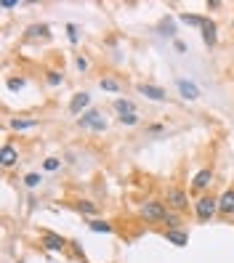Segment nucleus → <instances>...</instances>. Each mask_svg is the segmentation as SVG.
<instances>
[{
  "label": "nucleus",
  "instance_id": "nucleus-1",
  "mask_svg": "<svg viewBox=\"0 0 234 263\" xmlns=\"http://www.w3.org/2000/svg\"><path fill=\"white\" fill-rule=\"evenodd\" d=\"M141 218L146 221V223H165V215H168V208L160 202V200H146L144 205H141Z\"/></svg>",
  "mask_w": 234,
  "mask_h": 263
},
{
  "label": "nucleus",
  "instance_id": "nucleus-2",
  "mask_svg": "<svg viewBox=\"0 0 234 263\" xmlns=\"http://www.w3.org/2000/svg\"><path fill=\"white\" fill-rule=\"evenodd\" d=\"M77 125H80V128H91L93 133H104V130H107L104 112H101V109H88V112H83V115L77 117Z\"/></svg>",
  "mask_w": 234,
  "mask_h": 263
},
{
  "label": "nucleus",
  "instance_id": "nucleus-3",
  "mask_svg": "<svg viewBox=\"0 0 234 263\" xmlns=\"http://www.w3.org/2000/svg\"><path fill=\"white\" fill-rule=\"evenodd\" d=\"M194 213H197L200 221H210L218 213V197H200L194 202Z\"/></svg>",
  "mask_w": 234,
  "mask_h": 263
},
{
  "label": "nucleus",
  "instance_id": "nucleus-4",
  "mask_svg": "<svg viewBox=\"0 0 234 263\" xmlns=\"http://www.w3.org/2000/svg\"><path fill=\"white\" fill-rule=\"evenodd\" d=\"M165 200H168V210L184 213L186 208H189V197H186V192H184V189H168Z\"/></svg>",
  "mask_w": 234,
  "mask_h": 263
},
{
  "label": "nucleus",
  "instance_id": "nucleus-5",
  "mask_svg": "<svg viewBox=\"0 0 234 263\" xmlns=\"http://www.w3.org/2000/svg\"><path fill=\"white\" fill-rule=\"evenodd\" d=\"M213 178H216L213 167H202V170H200V173H194V178H192V189L205 192V189H208V186L213 184Z\"/></svg>",
  "mask_w": 234,
  "mask_h": 263
},
{
  "label": "nucleus",
  "instance_id": "nucleus-6",
  "mask_svg": "<svg viewBox=\"0 0 234 263\" xmlns=\"http://www.w3.org/2000/svg\"><path fill=\"white\" fill-rule=\"evenodd\" d=\"M88 104H91V96H88L86 91H83V93H74L72 101H69V115L80 117L83 112H88Z\"/></svg>",
  "mask_w": 234,
  "mask_h": 263
},
{
  "label": "nucleus",
  "instance_id": "nucleus-7",
  "mask_svg": "<svg viewBox=\"0 0 234 263\" xmlns=\"http://www.w3.org/2000/svg\"><path fill=\"white\" fill-rule=\"evenodd\" d=\"M176 88H179V93H181V99H186V101H197L200 99V88L194 85L192 80H176Z\"/></svg>",
  "mask_w": 234,
  "mask_h": 263
},
{
  "label": "nucleus",
  "instance_id": "nucleus-8",
  "mask_svg": "<svg viewBox=\"0 0 234 263\" xmlns=\"http://www.w3.org/2000/svg\"><path fill=\"white\" fill-rule=\"evenodd\" d=\"M138 93L146 96L149 101H168V93L160 85H152V82H141V85H138Z\"/></svg>",
  "mask_w": 234,
  "mask_h": 263
},
{
  "label": "nucleus",
  "instance_id": "nucleus-9",
  "mask_svg": "<svg viewBox=\"0 0 234 263\" xmlns=\"http://www.w3.org/2000/svg\"><path fill=\"white\" fill-rule=\"evenodd\" d=\"M43 245H45V250H51V252H61L64 247H67V239L48 231V234H43Z\"/></svg>",
  "mask_w": 234,
  "mask_h": 263
},
{
  "label": "nucleus",
  "instance_id": "nucleus-10",
  "mask_svg": "<svg viewBox=\"0 0 234 263\" xmlns=\"http://www.w3.org/2000/svg\"><path fill=\"white\" fill-rule=\"evenodd\" d=\"M202 43L208 45V48H213V45L218 43V27H216V22H205V27H202Z\"/></svg>",
  "mask_w": 234,
  "mask_h": 263
},
{
  "label": "nucleus",
  "instance_id": "nucleus-11",
  "mask_svg": "<svg viewBox=\"0 0 234 263\" xmlns=\"http://www.w3.org/2000/svg\"><path fill=\"white\" fill-rule=\"evenodd\" d=\"M0 162H3V167H14L19 162V149L11 144H3V149H0Z\"/></svg>",
  "mask_w": 234,
  "mask_h": 263
},
{
  "label": "nucleus",
  "instance_id": "nucleus-12",
  "mask_svg": "<svg viewBox=\"0 0 234 263\" xmlns=\"http://www.w3.org/2000/svg\"><path fill=\"white\" fill-rule=\"evenodd\" d=\"M218 213L221 215H234V189H226L218 197Z\"/></svg>",
  "mask_w": 234,
  "mask_h": 263
},
{
  "label": "nucleus",
  "instance_id": "nucleus-13",
  "mask_svg": "<svg viewBox=\"0 0 234 263\" xmlns=\"http://www.w3.org/2000/svg\"><path fill=\"white\" fill-rule=\"evenodd\" d=\"M165 239L171 242V245H176V247H186V245H189V237H186V231H181V229H168L165 231Z\"/></svg>",
  "mask_w": 234,
  "mask_h": 263
},
{
  "label": "nucleus",
  "instance_id": "nucleus-14",
  "mask_svg": "<svg viewBox=\"0 0 234 263\" xmlns=\"http://www.w3.org/2000/svg\"><path fill=\"white\" fill-rule=\"evenodd\" d=\"M27 37H30V40H37V37L48 40V37H51V27L48 24H30V27H27Z\"/></svg>",
  "mask_w": 234,
  "mask_h": 263
},
{
  "label": "nucleus",
  "instance_id": "nucleus-15",
  "mask_svg": "<svg viewBox=\"0 0 234 263\" xmlns=\"http://www.w3.org/2000/svg\"><path fill=\"white\" fill-rule=\"evenodd\" d=\"M37 123H40V120H37V117H14V120H11V128H14V130H19V133H22V130L37 128Z\"/></svg>",
  "mask_w": 234,
  "mask_h": 263
},
{
  "label": "nucleus",
  "instance_id": "nucleus-16",
  "mask_svg": "<svg viewBox=\"0 0 234 263\" xmlns=\"http://www.w3.org/2000/svg\"><path fill=\"white\" fill-rule=\"evenodd\" d=\"M99 85H101V91H107V93H123V82L115 80V77H101Z\"/></svg>",
  "mask_w": 234,
  "mask_h": 263
},
{
  "label": "nucleus",
  "instance_id": "nucleus-17",
  "mask_svg": "<svg viewBox=\"0 0 234 263\" xmlns=\"http://www.w3.org/2000/svg\"><path fill=\"white\" fill-rule=\"evenodd\" d=\"M112 107H115L117 115H130V112H136V104L130 99H115V104H112Z\"/></svg>",
  "mask_w": 234,
  "mask_h": 263
},
{
  "label": "nucleus",
  "instance_id": "nucleus-18",
  "mask_svg": "<svg viewBox=\"0 0 234 263\" xmlns=\"http://www.w3.org/2000/svg\"><path fill=\"white\" fill-rule=\"evenodd\" d=\"M157 30H160V35H163V37H176V24H173V19H171V16H165Z\"/></svg>",
  "mask_w": 234,
  "mask_h": 263
},
{
  "label": "nucleus",
  "instance_id": "nucleus-19",
  "mask_svg": "<svg viewBox=\"0 0 234 263\" xmlns=\"http://www.w3.org/2000/svg\"><path fill=\"white\" fill-rule=\"evenodd\" d=\"M181 22L189 24V27H200V30H202L208 19H205V16H197V14H181Z\"/></svg>",
  "mask_w": 234,
  "mask_h": 263
},
{
  "label": "nucleus",
  "instance_id": "nucleus-20",
  "mask_svg": "<svg viewBox=\"0 0 234 263\" xmlns=\"http://www.w3.org/2000/svg\"><path fill=\"white\" fill-rule=\"evenodd\" d=\"M88 226H91V231H96V234H109L112 231V223H107V221H91Z\"/></svg>",
  "mask_w": 234,
  "mask_h": 263
},
{
  "label": "nucleus",
  "instance_id": "nucleus-21",
  "mask_svg": "<svg viewBox=\"0 0 234 263\" xmlns=\"http://www.w3.org/2000/svg\"><path fill=\"white\" fill-rule=\"evenodd\" d=\"M165 223H168V229H179V226H181V215L176 213V210H168Z\"/></svg>",
  "mask_w": 234,
  "mask_h": 263
},
{
  "label": "nucleus",
  "instance_id": "nucleus-22",
  "mask_svg": "<svg viewBox=\"0 0 234 263\" xmlns=\"http://www.w3.org/2000/svg\"><path fill=\"white\" fill-rule=\"evenodd\" d=\"M24 85H27V80H24V77H11V80H8V82H6V88H8V91H11V93H16V91H22Z\"/></svg>",
  "mask_w": 234,
  "mask_h": 263
},
{
  "label": "nucleus",
  "instance_id": "nucleus-23",
  "mask_svg": "<svg viewBox=\"0 0 234 263\" xmlns=\"http://www.w3.org/2000/svg\"><path fill=\"white\" fill-rule=\"evenodd\" d=\"M40 173H27L24 176V186H30V189H37V186H40Z\"/></svg>",
  "mask_w": 234,
  "mask_h": 263
},
{
  "label": "nucleus",
  "instance_id": "nucleus-24",
  "mask_svg": "<svg viewBox=\"0 0 234 263\" xmlns=\"http://www.w3.org/2000/svg\"><path fill=\"white\" fill-rule=\"evenodd\" d=\"M117 120H120L123 125H128V128H130V125H138V120H141V117H138V112H130V115H120Z\"/></svg>",
  "mask_w": 234,
  "mask_h": 263
},
{
  "label": "nucleus",
  "instance_id": "nucleus-25",
  "mask_svg": "<svg viewBox=\"0 0 234 263\" xmlns=\"http://www.w3.org/2000/svg\"><path fill=\"white\" fill-rule=\"evenodd\" d=\"M67 37H69V43H72V45H77V43H80V32H77V24H67Z\"/></svg>",
  "mask_w": 234,
  "mask_h": 263
},
{
  "label": "nucleus",
  "instance_id": "nucleus-26",
  "mask_svg": "<svg viewBox=\"0 0 234 263\" xmlns=\"http://www.w3.org/2000/svg\"><path fill=\"white\" fill-rule=\"evenodd\" d=\"M43 167H45V170H48V173H53V170H59V167H61V159H56V157H48V159H45V162H43Z\"/></svg>",
  "mask_w": 234,
  "mask_h": 263
},
{
  "label": "nucleus",
  "instance_id": "nucleus-27",
  "mask_svg": "<svg viewBox=\"0 0 234 263\" xmlns=\"http://www.w3.org/2000/svg\"><path fill=\"white\" fill-rule=\"evenodd\" d=\"M45 80H48V85H61L64 74L61 72H48V74H45Z\"/></svg>",
  "mask_w": 234,
  "mask_h": 263
},
{
  "label": "nucleus",
  "instance_id": "nucleus-28",
  "mask_svg": "<svg viewBox=\"0 0 234 263\" xmlns=\"http://www.w3.org/2000/svg\"><path fill=\"white\" fill-rule=\"evenodd\" d=\"M74 67H77L80 72H88V67H91V61L86 59V56H77V59H74Z\"/></svg>",
  "mask_w": 234,
  "mask_h": 263
},
{
  "label": "nucleus",
  "instance_id": "nucleus-29",
  "mask_svg": "<svg viewBox=\"0 0 234 263\" xmlns=\"http://www.w3.org/2000/svg\"><path fill=\"white\" fill-rule=\"evenodd\" d=\"M77 208H80V213H86V215H93V213H96V205H93V202H80Z\"/></svg>",
  "mask_w": 234,
  "mask_h": 263
},
{
  "label": "nucleus",
  "instance_id": "nucleus-30",
  "mask_svg": "<svg viewBox=\"0 0 234 263\" xmlns=\"http://www.w3.org/2000/svg\"><path fill=\"white\" fill-rule=\"evenodd\" d=\"M19 6V0H3V8L6 11H11V8H16Z\"/></svg>",
  "mask_w": 234,
  "mask_h": 263
},
{
  "label": "nucleus",
  "instance_id": "nucleus-31",
  "mask_svg": "<svg viewBox=\"0 0 234 263\" xmlns=\"http://www.w3.org/2000/svg\"><path fill=\"white\" fill-rule=\"evenodd\" d=\"M176 51H179V53H186V43H184V40H176Z\"/></svg>",
  "mask_w": 234,
  "mask_h": 263
},
{
  "label": "nucleus",
  "instance_id": "nucleus-32",
  "mask_svg": "<svg viewBox=\"0 0 234 263\" xmlns=\"http://www.w3.org/2000/svg\"><path fill=\"white\" fill-rule=\"evenodd\" d=\"M149 133H152V136H160V133H163V125H152V128H149Z\"/></svg>",
  "mask_w": 234,
  "mask_h": 263
},
{
  "label": "nucleus",
  "instance_id": "nucleus-33",
  "mask_svg": "<svg viewBox=\"0 0 234 263\" xmlns=\"http://www.w3.org/2000/svg\"><path fill=\"white\" fill-rule=\"evenodd\" d=\"M208 8H221V0H208Z\"/></svg>",
  "mask_w": 234,
  "mask_h": 263
}]
</instances>
